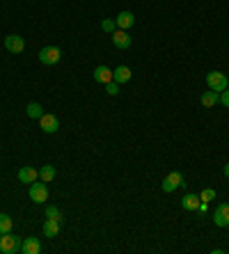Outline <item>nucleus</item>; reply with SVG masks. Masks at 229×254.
Masks as SVG:
<instances>
[{"label": "nucleus", "instance_id": "1", "mask_svg": "<svg viewBox=\"0 0 229 254\" xmlns=\"http://www.w3.org/2000/svg\"><path fill=\"white\" fill-rule=\"evenodd\" d=\"M21 243H23V238L14 236L12 231H9V234H0V252H2V254H16V252H21Z\"/></svg>", "mask_w": 229, "mask_h": 254}, {"label": "nucleus", "instance_id": "2", "mask_svg": "<svg viewBox=\"0 0 229 254\" xmlns=\"http://www.w3.org/2000/svg\"><path fill=\"white\" fill-rule=\"evenodd\" d=\"M206 87L220 94V92H225L229 87V78L223 71H211V73H206Z\"/></svg>", "mask_w": 229, "mask_h": 254}, {"label": "nucleus", "instance_id": "3", "mask_svg": "<svg viewBox=\"0 0 229 254\" xmlns=\"http://www.w3.org/2000/svg\"><path fill=\"white\" fill-rule=\"evenodd\" d=\"M60 60H62V51H60L58 46H44L39 51V62L46 66H53L58 64Z\"/></svg>", "mask_w": 229, "mask_h": 254}, {"label": "nucleus", "instance_id": "4", "mask_svg": "<svg viewBox=\"0 0 229 254\" xmlns=\"http://www.w3.org/2000/svg\"><path fill=\"white\" fill-rule=\"evenodd\" d=\"M28 195H30V199L35 201V204H44V201H48V186H46V181H41V184H39V179H37L35 184H30Z\"/></svg>", "mask_w": 229, "mask_h": 254}, {"label": "nucleus", "instance_id": "5", "mask_svg": "<svg viewBox=\"0 0 229 254\" xmlns=\"http://www.w3.org/2000/svg\"><path fill=\"white\" fill-rule=\"evenodd\" d=\"M183 184V174L181 172H170L167 177L163 179V184H160V188H163V192H174L176 188H181Z\"/></svg>", "mask_w": 229, "mask_h": 254}, {"label": "nucleus", "instance_id": "6", "mask_svg": "<svg viewBox=\"0 0 229 254\" xmlns=\"http://www.w3.org/2000/svg\"><path fill=\"white\" fill-rule=\"evenodd\" d=\"M110 39H112V44H115V48H122V51L131 48V44H133V39H131V35H129V30H119V28L110 35Z\"/></svg>", "mask_w": 229, "mask_h": 254}, {"label": "nucleus", "instance_id": "7", "mask_svg": "<svg viewBox=\"0 0 229 254\" xmlns=\"http://www.w3.org/2000/svg\"><path fill=\"white\" fill-rule=\"evenodd\" d=\"M39 126L44 133H55V130H60V119L51 113H44L39 117Z\"/></svg>", "mask_w": 229, "mask_h": 254}, {"label": "nucleus", "instance_id": "8", "mask_svg": "<svg viewBox=\"0 0 229 254\" xmlns=\"http://www.w3.org/2000/svg\"><path fill=\"white\" fill-rule=\"evenodd\" d=\"M5 48L9 51V53H23V48H25V39L21 35H7L5 37Z\"/></svg>", "mask_w": 229, "mask_h": 254}, {"label": "nucleus", "instance_id": "9", "mask_svg": "<svg viewBox=\"0 0 229 254\" xmlns=\"http://www.w3.org/2000/svg\"><path fill=\"white\" fill-rule=\"evenodd\" d=\"M213 225L229 227V204H220V206L213 211Z\"/></svg>", "mask_w": 229, "mask_h": 254}, {"label": "nucleus", "instance_id": "10", "mask_svg": "<svg viewBox=\"0 0 229 254\" xmlns=\"http://www.w3.org/2000/svg\"><path fill=\"white\" fill-rule=\"evenodd\" d=\"M131 78H133V71H131L126 64H119L112 69V80H115V83L124 85V83H129Z\"/></svg>", "mask_w": 229, "mask_h": 254}, {"label": "nucleus", "instance_id": "11", "mask_svg": "<svg viewBox=\"0 0 229 254\" xmlns=\"http://www.w3.org/2000/svg\"><path fill=\"white\" fill-rule=\"evenodd\" d=\"M21 252L23 254H39L41 252V241L37 236H28L21 243Z\"/></svg>", "mask_w": 229, "mask_h": 254}, {"label": "nucleus", "instance_id": "12", "mask_svg": "<svg viewBox=\"0 0 229 254\" xmlns=\"http://www.w3.org/2000/svg\"><path fill=\"white\" fill-rule=\"evenodd\" d=\"M60 227H62V220H55V218H46L41 231H44V236L46 238H55L60 234Z\"/></svg>", "mask_w": 229, "mask_h": 254}, {"label": "nucleus", "instance_id": "13", "mask_svg": "<svg viewBox=\"0 0 229 254\" xmlns=\"http://www.w3.org/2000/svg\"><path fill=\"white\" fill-rule=\"evenodd\" d=\"M37 179H39V170H35V167L25 165L18 170V181H21V184H35Z\"/></svg>", "mask_w": 229, "mask_h": 254}, {"label": "nucleus", "instance_id": "14", "mask_svg": "<svg viewBox=\"0 0 229 254\" xmlns=\"http://www.w3.org/2000/svg\"><path fill=\"white\" fill-rule=\"evenodd\" d=\"M200 204H202V199H200V195H195V192H186L183 199H181V208L183 211H190V213L197 211Z\"/></svg>", "mask_w": 229, "mask_h": 254}, {"label": "nucleus", "instance_id": "15", "mask_svg": "<svg viewBox=\"0 0 229 254\" xmlns=\"http://www.w3.org/2000/svg\"><path fill=\"white\" fill-rule=\"evenodd\" d=\"M94 80L96 83H101V85H108L112 80V69L110 66H106V64H99L94 69Z\"/></svg>", "mask_w": 229, "mask_h": 254}, {"label": "nucleus", "instance_id": "16", "mask_svg": "<svg viewBox=\"0 0 229 254\" xmlns=\"http://www.w3.org/2000/svg\"><path fill=\"white\" fill-rule=\"evenodd\" d=\"M115 23H117V28H119V30H129V28H133V23H135L133 12H119L117 16H115Z\"/></svg>", "mask_w": 229, "mask_h": 254}, {"label": "nucleus", "instance_id": "17", "mask_svg": "<svg viewBox=\"0 0 229 254\" xmlns=\"http://www.w3.org/2000/svg\"><path fill=\"white\" fill-rule=\"evenodd\" d=\"M202 106L204 108H213V106H218V103H220V94H218V92H213V89H209V92H204V94H202Z\"/></svg>", "mask_w": 229, "mask_h": 254}, {"label": "nucleus", "instance_id": "18", "mask_svg": "<svg viewBox=\"0 0 229 254\" xmlns=\"http://www.w3.org/2000/svg\"><path fill=\"white\" fill-rule=\"evenodd\" d=\"M25 113H28V117H30V119H39L41 115H44V108H41V103L32 101V103H28V108H25Z\"/></svg>", "mask_w": 229, "mask_h": 254}, {"label": "nucleus", "instance_id": "19", "mask_svg": "<svg viewBox=\"0 0 229 254\" xmlns=\"http://www.w3.org/2000/svg\"><path fill=\"white\" fill-rule=\"evenodd\" d=\"M39 179H41V181H46V184H51V181L55 179V167L53 165H41Z\"/></svg>", "mask_w": 229, "mask_h": 254}, {"label": "nucleus", "instance_id": "20", "mask_svg": "<svg viewBox=\"0 0 229 254\" xmlns=\"http://www.w3.org/2000/svg\"><path fill=\"white\" fill-rule=\"evenodd\" d=\"M14 227V220L7 213H0V234H9Z\"/></svg>", "mask_w": 229, "mask_h": 254}, {"label": "nucleus", "instance_id": "21", "mask_svg": "<svg viewBox=\"0 0 229 254\" xmlns=\"http://www.w3.org/2000/svg\"><path fill=\"white\" fill-rule=\"evenodd\" d=\"M101 30H103V32H108V35H112V32L117 30L115 18H103V21H101Z\"/></svg>", "mask_w": 229, "mask_h": 254}, {"label": "nucleus", "instance_id": "22", "mask_svg": "<svg viewBox=\"0 0 229 254\" xmlns=\"http://www.w3.org/2000/svg\"><path fill=\"white\" fill-rule=\"evenodd\" d=\"M44 215H46V218L62 220V211H60L58 206H53V204H48V206H46V211H44Z\"/></svg>", "mask_w": 229, "mask_h": 254}, {"label": "nucleus", "instance_id": "23", "mask_svg": "<svg viewBox=\"0 0 229 254\" xmlns=\"http://www.w3.org/2000/svg\"><path fill=\"white\" fill-rule=\"evenodd\" d=\"M200 199L206 201V204H209V201H213V199H216V190H213V188H204L200 192Z\"/></svg>", "mask_w": 229, "mask_h": 254}, {"label": "nucleus", "instance_id": "24", "mask_svg": "<svg viewBox=\"0 0 229 254\" xmlns=\"http://www.w3.org/2000/svg\"><path fill=\"white\" fill-rule=\"evenodd\" d=\"M106 92H108V94H110V96H117V94H119V83H115V80H110V83L106 85Z\"/></svg>", "mask_w": 229, "mask_h": 254}, {"label": "nucleus", "instance_id": "25", "mask_svg": "<svg viewBox=\"0 0 229 254\" xmlns=\"http://www.w3.org/2000/svg\"><path fill=\"white\" fill-rule=\"evenodd\" d=\"M220 103H223L225 108H229V87L225 89V92H220Z\"/></svg>", "mask_w": 229, "mask_h": 254}, {"label": "nucleus", "instance_id": "26", "mask_svg": "<svg viewBox=\"0 0 229 254\" xmlns=\"http://www.w3.org/2000/svg\"><path fill=\"white\" fill-rule=\"evenodd\" d=\"M225 177L229 179V163H225Z\"/></svg>", "mask_w": 229, "mask_h": 254}]
</instances>
